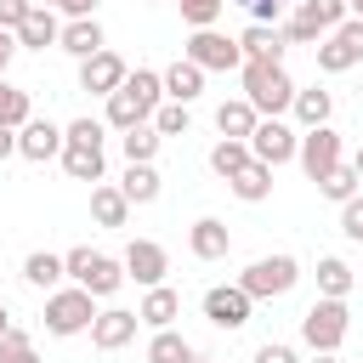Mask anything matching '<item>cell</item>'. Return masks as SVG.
I'll use <instances>...</instances> for the list:
<instances>
[{
    "label": "cell",
    "mask_w": 363,
    "mask_h": 363,
    "mask_svg": "<svg viewBox=\"0 0 363 363\" xmlns=\"http://www.w3.org/2000/svg\"><path fill=\"white\" fill-rule=\"evenodd\" d=\"M199 91H204V68H199V62H187V57H176V62L164 68V96L187 108Z\"/></svg>",
    "instance_id": "22"
},
{
    "label": "cell",
    "mask_w": 363,
    "mask_h": 363,
    "mask_svg": "<svg viewBox=\"0 0 363 363\" xmlns=\"http://www.w3.org/2000/svg\"><path fill=\"white\" fill-rule=\"evenodd\" d=\"M153 130H159V136H187V108H182V102H164V108L153 113Z\"/></svg>",
    "instance_id": "37"
},
{
    "label": "cell",
    "mask_w": 363,
    "mask_h": 363,
    "mask_svg": "<svg viewBox=\"0 0 363 363\" xmlns=\"http://www.w3.org/2000/svg\"><path fill=\"white\" fill-rule=\"evenodd\" d=\"M57 45H62L68 57H79V62H85V57H96V51H108V40H102V23H96V17H68Z\"/></svg>",
    "instance_id": "17"
},
{
    "label": "cell",
    "mask_w": 363,
    "mask_h": 363,
    "mask_svg": "<svg viewBox=\"0 0 363 363\" xmlns=\"http://www.w3.org/2000/svg\"><path fill=\"white\" fill-rule=\"evenodd\" d=\"M238 6H244V0H238Z\"/></svg>",
    "instance_id": "53"
},
{
    "label": "cell",
    "mask_w": 363,
    "mask_h": 363,
    "mask_svg": "<svg viewBox=\"0 0 363 363\" xmlns=\"http://www.w3.org/2000/svg\"><path fill=\"white\" fill-rule=\"evenodd\" d=\"M125 79H130V68H125L119 51H96V57L79 62V91H91V96H113Z\"/></svg>",
    "instance_id": "11"
},
{
    "label": "cell",
    "mask_w": 363,
    "mask_h": 363,
    "mask_svg": "<svg viewBox=\"0 0 363 363\" xmlns=\"http://www.w3.org/2000/svg\"><path fill=\"white\" fill-rule=\"evenodd\" d=\"M119 193H125L130 204H153V199H159V170H153V164H130L125 182H119Z\"/></svg>",
    "instance_id": "31"
},
{
    "label": "cell",
    "mask_w": 363,
    "mask_h": 363,
    "mask_svg": "<svg viewBox=\"0 0 363 363\" xmlns=\"http://www.w3.org/2000/svg\"><path fill=\"white\" fill-rule=\"evenodd\" d=\"M250 159H255V153H250V142H227V136H221V142L210 147V170H216L221 182H233V176H238Z\"/></svg>",
    "instance_id": "30"
},
{
    "label": "cell",
    "mask_w": 363,
    "mask_h": 363,
    "mask_svg": "<svg viewBox=\"0 0 363 363\" xmlns=\"http://www.w3.org/2000/svg\"><path fill=\"white\" fill-rule=\"evenodd\" d=\"M357 182H363V176H357L352 164H335V170L318 182V193H323V199H335V204H346V199H357Z\"/></svg>",
    "instance_id": "35"
},
{
    "label": "cell",
    "mask_w": 363,
    "mask_h": 363,
    "mask_svg": "<svg viewBox=\"0 0 363 363\" xmlns=\"http://www.w3.org/2000/svg\"><path fill=\"white\" fill-rule=\"evenodd\" d=\"M176 312H182V295H176V289H164V284H159V289H147V295H142V306H136V318H142L147 329H170V323H176Z\"/></svg>",
    "instance_id": "24"
},
{
    "label": "cell",
    "mask_w": 363,
    "mask_h": 363,
    "mask_svg": "<svg viewBox=\"0 0 363 363\" xmlns=\"http://www.w3.org/2000/svg\"><path fill=\"white\" fill-rule=\"evenodd\" d=\"M11 57H17V34H11V28H0V74H6V62H11Z\"/></svg>",
    "instance_id": "45"
},
{
    "label": "cell",
    "mask_w": 363,
    "mask_h": 363,
    "mask_svg": "<svg viewBox=\"0 0 363 363\" xmlns=\"http://www.w3.org/2000/svg\"><path fill=\"white\" fill-rule=\"evenodd\" d=\"M62 130L51 125V119H28L23 130H17V153L23 159H34V164H45V159H62Z\"/></svg>",
    "instance_id": "15"
},
{
    "label": "cell",
    "mask_w": 363,
    "mask_h": 363,
    "mask_svg": "<svg viewBox=\"0 0 363 363\" xmlns=\"http://www.w3.org/2000/svg\"><path fill=\"white\" fill-rule=\"evenodd\" d=\"M176 6H182V23H193V28H216V17H221L227 0H176Z\"/></svg>",
    "instance_id": "36"
},
{
    "label": "cell",
    "mask_w": 363,
    "mask_h": 363,
    "mask_svg": "<svg viewBox=\"0 0 363 363\" xmlns=\"http://www.w3.org/2000/svg\"><path fill=\"white\" fill-rule=\"evenodd\" d=\"M102 125H108V119H74L62 136H68V142H102Z\"/></svg>",
    "instance_id": "42"
},
{
    "label": "cell",
    "mask_w": 363,
    "mask_h": 363,
    "mask_svg": "<svg viewBox=\"0 0 363 363\" xmlns=\"http://www.w3.org/2000/svg\"><path fill=\"white\" fill-rule=\"evenodd\" d=\"M278 34H284V45H312V40H323V34H318V28L306 23V17H289V23L278 28Z\"/></svg>",
    "instance_id": "40"
},
{
    "label": "cell",
    "mask_w": 363,
    "mask_h": 363,
    "mask_svg": "<svg viewBox=\"0 0 363 363\" xmlns=\"http://www.w3.org/2000/svg\"><path fill=\"white\" fill-rule=\"evenodd\" d=\"M62 170L74 182H102V142H62Z\"/></svg>",
    "instance_id": "21"
},
{
    "label": "cell",
    "mask_w": 363,
    "mask_h": 363,
    "mask_svg": "<svg viewBox=\"0 0 363 363\" xmlns=\"http://www.w3.org/2000/svg\"><path fill=\"white\" fill-rule=\"evenodd\" d=\"M11 153H17V130H11V125H0V159H11Z\"/></svg>",
    "instance_id": "47"
},
{
    "label": "cell",
    "mask_w": 363,
    "mask_h": 363,
    "mask_svg": "<svg viewBox=\"0 0 363 363\" xmlns=\"http://www.w3.org/2000/svg\"><path fill=\"white\" fill-rule=\"evenodd\" d=\"M91 301H96V295L79 289V284H74V289H51V295H45V329H51V335H79V329H91V323H96V306H91Z\"/></svg>",
    "instance_id": "6"
},
{
    "label": "cell",
    "mask_w": 363,
    "mask_h": 363,
    "mask_svg": "<svg viewBox=\"0 0 363 363\" xmlns=\"http://www.w3.org/2000/svg\"><path fill=\"white\" fill-rule=\"evenodd\" d=\"M329 113H335V96H329L323 85H312V91H295V119H301L306 130L329 125Z\"/></svg>",
    "instance_id": "27"
},
{
    "label": "cell",
    "mask_w": 363,
    "mask_h": 363,
    "mask_svg": "<svg viewBox=\"0 0 363 363\" xmlns=\"http://www.w3.org/2000/svg\"><path fill=\"white\" fill-rule=\"evenodd\" d=\"M40 6H51V11H57V6H62V0H40Z\"/></svg>",
    "instance_id": "52"
},
{
    "label": "cell",
    "mask_w": 363,
    "mask_h": 363,
    "mask_svg": "<svg viewBox=\"0 0 363 363\" xmlns=\"http://www.w3.org/2000/svg\"><path fill=\"white\" fill-rule=\"evenodd\" d=\"M318 51V68L323 74H346V68H357L363 62V17H346L323 45H312Z\"/></svg>",
    "instance_id": "7"
},
{
    "label": "cell",
    "mask_w": 363,
    "mask_h": 363,
    "mask_svg": "<svg viewBox=\"0 0 363 363\" xmlns=\"http://www.w3.org/2000/svg\"><path fill=\"white\" fill-rule=\"evenodd\" d=\"M34 6H40V0H0V28H11V34H17V28H23V17H28Z\"/></svg>",
    "instance_id": "41"
},
{
    "label": "cell",
    "mask_w": 363,
    "mask_h": 363,
    "mask_svg": "<svg viewBox=\"0 0 363 363\" xmlns=\"http://www.w3.org/2000/svg\"><path fill=\"white\" fill-rule=\"evenodd\" d=\"M295 278H301L295 255H261V261H250V267L238 272V289H244L250 301H272V295H289Z\"/></svg>",
    "instance_id": "4"
},
{
    "label": "cell",
    "mask_w": 363,
    "mask_h": 363,
    "mask_svg": "<svg viewBox=\"0 0 363 363\" xmlns=\"http://www.w3.org/2000/svg\"><path fill=\"white\" fill-rule=\"evenodd\" d=\"M238 51H244V62H284V34L267 23H250L238 34Z\"/></svg>",
    "instance_id": "19"
},
{
    "label": "cell",
    "mask_w": 363,
    "mask_h": 363,
    "mask_svg": "<svg viewBox=\"0 0 363 363\" xmlns=\"http://www.w3.org/2000/svg\"><path fill=\"white\" fill-rule=\"evenodd\" d=\"M295 17H306L318 34H335L340 23H346V0H301V11Z\"/></svg>",
    "instance_id": "32"
},
{
    "label": "cell",
    "mask_w": 363,
    "mask_h": 363,
    "mask_svg": "<svg viewBox=\"0 0 363 363\" xmlns=\"http://www.w3.org/2000/svg\"><path fill=\"white\" fill-rule=\"evenodd\" d=\"M23 278H28L34 289H57V284L68 278V267H62V255H51V250H34V255L23 261Z\"/></svg>",
    "instance_id": "28"
},
{
    "label": "cell",
    "mask_w": 363,
    "mask_h": 363,
    "mask_svg": "<svg viewBox=\"0 0 363 363\" xmlns=\"http://www.w3.org/2000/svg\"><path fill=\"white\" fill-rule=\"evenodd\" d=\"M159 96H164V74H153V68H136L113 96H108V125L125 136V130H136V125H153V113H159Z\"/></svg>",
    "instance_id": "1"
},
{
    "label": "cell",
    "mask_w": 363,
    "mask_h": 363,
    "mask_svg": "<svg viewBox=\"0 0 363 363\" xmlns=\"http://www.w3.org/2000/svg\"><path fill=\"white\" fill-rule=\"evenodd\" d=\"M255 125H261V113H255L244 96H233V102H221V108H216V130H221L227 142H250V136H255Z\"/></svg>",
    "instance_id": "20"
},
{
    "label": "cell",
    "mask_w": 363,
    "mask_h": 363,
    "mask_svg": "<svg viewBox=\"0 0 363 363\" xmlns=\"http://www.w3.org/2000/svg\"><path fill=\"white\" fill-rule=\"evenodd\" d=\"M244 102L261 119H278L284 108H295V79L284 74V62H244Z\"/></svg>",
    "instance_id": "2"
},
{
    "label": "cell",
    "mask_w": 363,
    "mask_h": 363,
    "mask_svg": "<svg viewBox=\"0 0 363 363\" xmlns=\"http://www.w3.org/2000/svg\"><path fill=\"white\" fill-rule=\"evenodd\" d=\"M244 6H250V17H255V23H267V28H272V23H278V11H284V0H244Z\"/></svg>",
    "instance_id": "43"
},
{
    "label": "cell",
    "mask_w": 363,
    "mask_h": 363,
    "mask_svg": "<svg viewBox=\"0 0 363 363\" xmlns=\"http://www.w3.org/2000/svg\"><path fill=\"white\" fill-rule=\"evenodd\" d=\"M62 267H68V278H74L79 289H91V295H113V289L125 284V261H113V255H102V250H91V244L68 250Z\"/></svg>",
    "instance_id": "3"
},
{
    "label": "cell",
    "mask_w": 363,
    "mask_h": 363,
    "mask_svg": "<svg viewBox=\"0 0 363 363\" xmlns=\"http://www.w3.org/2000/svg\"><path fill=\"white\" fill-rule=\"evenodd\" d=\"M57 40H62V23H57L51 6H34V11L23 17V28H17V45H28V51H45V45H57Z\"/></svg>",
    "instance_id": "18"
},
{
    "label": "cell",
    "mask_w": 363,
    "mask_h": 363,
    "mask_svg": "<svg viewBox=\"0 0 363 363\" xmlns=\"http://www.w3.org/2000/svg\"><path fill=\"white\" fill-rule=\"evenodd\" d=\"M34 119V108H28V91H17L6 74H0V125H11V130H23Z\"/></svg>",
    "instance_id": "33"
},
{
    "label": "cell",
    "mask_w": 363,
    "mask_h": 363,
    "mask_svg": "<svg viewBox=\"0 0 363 363\" xmlns=\"http://www.w3.org/2000/svg\"><path fill=\"white\" fill-rule=\"evenodd\" d=\"M318 295H323V301H346V295H352V267H346L340 255H323V261H318Z\"/></svg>",
    "instance_id": "29"
},
{
    "label": "cell",
    "mask_w": 363,
    "mask_h": 363,
    "mask_svg": "<svg viewBox=\"0 0 363 363\" xmlns=\"http://www.w3.org/2000/svg\"><path fill=\"white\" fill-rule=\"evenodd\" d=\"M295 159H301V170H306L312 182H323V176H329L335 164H346V159H340V130H329V125L306 130V136H301V153H295Z\"/></svg>",
    "instance_id": "10"
},
{
    "label": "cell",
    "mask_w": 363,
    "mask_h": 363,
    "mask_svg": "<svg viewBox=\"0 0 363 363\" xmlns=\"http://www.w3.org/2000/svg\"><path fill=\"white\" fill-rule=\"evenodd\" d=\"M159 142H164V136H159L153 125H136V130H125V136H119V147H125V159H130V164H153Z\"/></svg>",
    "instance_id": "34"
},
{
    "label": "cell",
    "mask_w": 363,
    "mask_h": 363,
    "mask_svg": "<svg viewBox=\"0 0 363 363\" xmlns=\"http://www.w3.org/2000/svg\"><path fill=\"white\" fill-rule=\"evenodd\" d=\"M255 363H301V357H295L289 346H278V340H267V346L255 352Z\"/></svg>",
    "instance_id": "44"
},
{
    "label": "cell",
    "mask_w": 363,
    "mask_h": 363,
    "mask_svg": "<svg viewBox=\"0 0 363 363\" xmlns=\"http://www.w3.org/2000/svg\"><path fill=\"white\" fill-rule=\"evenodd\" d=\"M164 272H170L164 244H153V238H130V250H125V278H136L142 289H159Z\"/></svg>",
    "instance_id": "12"
},
{
    "label": "cell",
    "mask_w": 363,
    "mask_h": 363,
    "mask_svg": "<svg viewBox=\"0 0 363 363\" xmlns=\"http://www.w3.org/2000/svg\"><path fill=\"white\" fill-rule=\"evenodd\" d=\"M250 153H255L261 164H272V170H278V164H289V159L301 153V136H295L284 119H261V125H255V136H250Z\"/></svg>",
    "instance_id": "9"
},
{
    "label": "cell",
    "mask_w": 363,
    "mask_h": 363,
    "mask_svg": "<svg viewBox=\"0 0 363 363\" xmlns=\"http://www.w3.org/2000/svg\"><path fill=\"white\" fill-rule=\"evenodd\" d=\"M0 363H40L34 357V346H28V335L23 329H11L6 340H0Z\"/></svg>",
    "instance_id": "38"
},
{
    "label": "cell",
    "mask_w": 363,
    "mask_h": 363,
    "mask_svg": "<svg viewBox=\"0 0 363 363\" xmlns=\"http://www.w3.org/2000/svg\"><path fill=\"white\" fill-rule=\"evenodd\" d=\"M187 62H199L204 74H227V68H244V51H238V40H227V34H216V28H193Z\"/></svg>",
    "instance_id": "8"
},
{
    "label": "cell",
    "mask_w": 363,
    "mask_h": 363,
    "mask_svg": "<svg viewBox=\"0 0 363 363\" xmlns=\"http://www.w3.org/2000/svg\"><path fill=\"white\" fill-rule=\"evenodd\" d=\"M346 329H352L346 301H323V295H318V301L306 306V318H301V340H306L312 352H340Z\"/></svg>",
    "instance_id": "5"
},
{
    "label": "cell",
    "mask_w": 363,
    "mask_h": 363,
    "mask_svg": "<svg viewBox=\"0 0 363 363\" xmlns=\"http://www.w3.org/2000/svg\"><path fill=\"white\" fill-rule=\"evenodd\" d=\"M136 329H142V318H136V312L108 306V312H96V323H91V346H96V352H119V346H130V340H136Z\"/></svg>",
    "instance_id": "14"
},
{
    "label": "cell",
    "mask_w": 363,
    "mask_h": 363,
    "mask_svg": "<svg viewBox=\"0 0 363 363\" xmlns=\"http://www.w3.org/2000/svg\"><path fill=\"white\" fill-rule=\"evenodd\" d=\"M125 216H130V199H125L119 187L96 182V187H91V221H96V227H125Z\"/></svg>",
    "instance_id": "23"
},
{
    "label": "cell",
    "mask_w": 363,
    "mask_h": 363,
    "mask_svg": "<svg viewBox=\"0 0 363 363\" xmlns=\"http://www.w3.org/2000/svg\"><path fill=\"white\" fill-rule=\"evenodd\" d=\"M187 250H193L199 261H227V250H233V233H227V221H216V216H199V221H193V233H187Z\"/></svg>",
    "instance_id": "16"
},
{
    "label": "cell",
    "mask_w": 363,
    "mask_h": 363,
    "mask_svg": "<svg viewBox=\"0 0 363 363\" xmlns=\"http://www.w3.org/2000/svg\"><path fill=\"white\" fill-rule=\"evenodd\" d=\"M227 187H233V193H238L244 204H261V199H272V164L250 159V164H244V170H238V176H233Z\"/></svg>",
    "instance_id": "25"
},
{
    "label": "cell",
    "mask_w": 363,
    "mask_h": 363,
    "mask_svg": "<svg viewBox=\"0 0 363 363\" xmlns=\"http://www.w3.org/2000/svg\"><path fill=\"white\" fill-rule=\"evenodd\" d=\"M346 11H352V17H363V0H346Z\"/></svg>",
    "instance_id": "50"
},
{
    "label": "cell",
    "mask_w": 363,
    "mask_h": 363,
    "mask_svg": "<svg viewBox=\"0 0 363 363\" xmlns=\"http://www.w3.org/2000/svg\"><path fill=\"white\" fill-rule=\"evenodd\" d=\"M318 363H340V357H335V352H318Z\"/></svg>",
    "instance_id": "51"
},
{
    "label": "cell",
    "mask_w": 363,
    "mask_h": 363,
    "mask_svg": "<svg viewBox=\"0 0 363 363\" xmlns=\"http://www.w3.org/2000/svg\"><path fill=\"white\" fill-rule=\"evenodd\" d=\"M250 295L238 289V284H216V289H204V318L216 323V329H244L250 323Z\"/></svg>",
    "instance_id": "13"
},
{
    "label": "cell",
    "mask_w": 363,
    "mask_h": 363,
    "mask_svg": "<svg viewBox=\"0 0 363 363\" xmlns=\"http://www.w3.org/2000/svg\"><path fill=\"white\" fill-rule=\"evenodd\" d=\"M57 11H68V17H91V11H96V0H62Z\"/></svg>",
    "instance_id": "46"
},
{
    "label": "cell",
    "mask_w": 363,
    "mask_h": 363,
    "mask_svg": "<svg viewBox=\"0 0 363 363\" xmlns=\"http://www.w3.org/2000/svg\"><path fill=\"white\" fill-rule=\"evenodd\" d=\"M340 233H346V238H352V244H363V193H357V199H346V204H340Z\"/></svg>",
    "instance_id": "39"
},
{
    "label": "cell",
    "mask_w": 363,
    "mask_h": 363,
    "mask_svg": "<svg viewBox=\"0 0 363 363\" xmlns=\"http://www.w3.org/2000/svg\"><path fill=\"white\" fill-rule=\"evenodd\" d=\"M11 335V312H6V301H0V340Z\"/></svg>",
    "instance_id": "48"
},
{
    "label": "cell",
    "mask_w": 363,
    "mask_h": 363,
    "mask_svg": "<svg viewBox=\"0 0 363 363\" xmlns=\"http://www.w3.org/2000/svg\"><path fill=\"white\" fill-rule=\"evenodd\" d=\"M352 170H357V176H363V142H357V153H352Z\"/></svg>",
    "instance_id": "49"
},
{
    "label": "cell",
    "mask_w": 363,
    "mask_h": 363,
    "mask_svg": "<svg viewBox=\"0 0 363 363\" xmlns=\"http://www.w3.org/2000/svg\"><path fill=\"white\" fill-rule=\"evenodd\" d=\"M147 363H199V352H193V340H182L176 329H153Z\"/></svg>",
    "instance_id": "26"
}]
</instances>
